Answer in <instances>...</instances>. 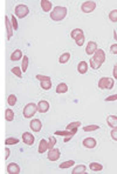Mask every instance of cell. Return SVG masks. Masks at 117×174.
Masks as SVG:
<instances>
[{"label":"cell","mask_w":117,"mask_h":174,"mask_svg":"<svg viewBox=\"0 0 117 174\" xmlns=\"http://www.w3.org/2000/svg\"><path fill=\"white\" fill-rule=\"evenodd\" d=\"M104 61H105V53H104L103 50L98 48L95 52V54H94V57L90 59L89 64H90V66H91L93 69H98V68H101Z\"/></svg>","instance_id":"obj_1"},{"label":"cell","mask_w":117,"mask_h":174,"mask_svg":"<svg viewBox=\"0 0 117 174\" xmlns=\"http://www.w3.org/2000/svg\"><path fill=\"white\" fill-rule=\"evenodd\" d=\"M67 15V8L63 6H56L53 8L51 13V19L53 21H61L66 18Z\"/></svg>","instance_id":"obj_2"},{"label":"cell","mask_w":117,"mask_h":174,"mask_svg":"<svg viewBox=\"0 0 117 174\" xmlns=\"http://www.w3.org/2000/svg\"><path fill=\"white\" fill-rule=\"evenodd\" d=\"M37 104H34V102H29V104H27V105L25 106L22 114H23V118H26V119H30V118L37 113Z\"/></svg>","instance_id":"obj_3"},{"label":"cell","mask_w":117,"mask_h":174,"mask_svg":"<svg viewBox=\"0 0 117 174\" xmlns=\"http://www.w3.org/2000/svg\"><path fill=\"white\" fill-rule=\"evenodd\" d=\"M98 88L101 90H111L114 88V79L109 76H103L98 80Z\"/></svg>","instance_id":"obj_4"},{"label":"cell","mask_w":117,"mask_h":174,"mask_svg":"<svg viewBox=\"0 0 117 174\" xmlns=\"http://www.w3.org/2000/svg\"><path fill=\"white\" fill-rule=\"evenodd\" d=\"M29 13V8L26 6V5H18L14 9V14L18 17V18H20V19H23L25 17H27Z\"/></svg>","instance_id":"obj_5"},{"label":"cell","mask_w":117,"mask_h":174,"mask_svg":"<svg viewBox=\"0 0 117 174\" xmlns=\"http://www.w3.org/2000/svg\"><path fill=\"white\" fill-rule=\"evenodd\" d=\"M96 8V2L95 1H84L81 6V9L83 13H91L94 12Z\"/></svg>","instance_id":"obj_6"},{"label":"cell","mask_w":117,"mask_h":174,"mask_svg":"<svg viewBox=\"0 0 117 174\" xmlns=\"http://www.w3.org/2000/svg\"><path fill=\"white\" fill-rule=\"evenodd\" d=\"M22 141H23V144H26L27 146H32V145L34 144V141H35V138H34L33 134H30L29 132H25L22 134Z\"/></svg>","instance_id":"obj_7"},{"label":"cell","mask_w":117,"mask_h":174,"mask_svg":"<svg viewBox=\"0 0 117 174\" xmlns=\"http://www.w3.org/2000/svg\"><path fill=\"white\" fill-rule=\"evenodd\" d=\"M48 111H49V102L46 101V100L39 101V104H37V112H40V113L42 114L48 112Z\"/></svg>","instance_id":"obj_8"},{"label":"cell","mask_w":117,"mask_h":174,"mask_svg":"<svg viewBox=\"0 0 117 174\" xmlns=\"http://www.w3.org/2000/svg\"><path fill=\"white\" fill-rule=\"evenodd\" d=\"M29 127L33 132H40L41 128H42V124L39 119H33L29 124Z\"/></svg>","instance_id":"obj_9"},{"label":"cell","mask_w":117,"mask_h":174,"mask_svg":"<svg viewBox=\"0 0 117 174\" xmlns=\"http://www.w3.org/2000/svg\"><path fill=\"white\" fill-rule=\"evenodd\" d=\"M97 50L98 48H97V45H96L95 41H89L87 47H86V53L88 55H93V54H95V52Z\"/></svg>","instance_id":"obj_10"},{"label":"cell","mask_w":117,"mask_h":174,"mask_svg":"<svg viewBox=\"0 0 117 174\" xmlns=\"http://www.w3.org/2000/svg\"><path fill=\"white\" fill-rule=\"evenodd\" d=\"M60 155H61L60 150L53 148V150H51L49 153H48V160H51V161H58V160L60 159Z\"/></svg>","instance_id":"obj_11"},{"label":"cell","mask_w":117,"mask_h":174,"mask_svg":"<svg viewBox=\"0 0 117 174\" xmlns=\"http://www.w3.org/2000/svg\"><path fill=\"white\" fill-rule=\"evenodd\" d=\"M83 146L86 147V148H89V150H91V148H95L96 147V140L94 138H86L84 140H83Z\"/></svg>","instance_id":"obj_12"},{"label":"cell","mask_w":117,"mask_h":174,"mask_svg":"<svg viewBox=\"0 0 117 174\" xmlns=\"http://www.w3.org/2000/svg\"><path fill=\"white\" fill-rule=\"evenodd\" d=\"M7 172L9 174H19L20 173V167L15 162H11L7 165Z\"/></svg>","instance_id":"obj_13"},{"label":"cell","mask_w":117,"mask_h":174,"mask_svg":"<svg viewBox=\"0 0 117 174\" xmlns=\"http://www.w3.org/2000/svg\"><path fill=\"white\" fill-rule=\"evenodd\" d=\"M5 21H6V28H7V39H9L13 37V27H12V24H11V19L8 17H5Z\"/></svg>","instance_id":"obj_14"},{"label":"cell","mask_w":117,"mask_h":174,"mask_svg":"<svg viewBox=\"0 0 117 174\" xmlns=\"http://www.w3.org/2000/svg\"><path fill=\"white\" fill-rule=\"evenodd\" d=\"M40 86H41V88H42V90H44V91L51 90V79L48 76L47 79L41 80V81H40Z\"/></svg>","instance_id":"obj_15"},{"label":"cell","mask_w":117,"mask_h":174,"mask_svg":"<svg viewBox=\"0 0 117 174\" xmlns=\"http://www.w3.org/2000/svg\"><path fill=\"white\" fill-rule=\"evenodd\" d=\"M40 2H41V8H42L44 12H51V7H53L51 1H49V0H41Z\"/></svg>","instance_id":"obj_16"},{"label":"cell","mask_w":117,"mask_h":174,"mask_svg":"<svg viewBox=\"0 0 117 174\" xmlns=\"http://www.w3.org/2000/svg\"><path fill=\"white\" fill-rule=\"evenodd\" d=\"M107 124L111 128H117V117L116 115H109L107 118Z\"/></svg>","instance_id":"obj_17"},{"label":"cell","mask_w":117,"mask_h":174,"mask_svg":"<svg viewBox=\"0 0 117 174\" xmlns=\"http://www.w3.org/2000/svg\"><path fill=\"white\" fill-rule=\"evenodd\" d=\"M77 72L80 74H86L88 72V64L86 61H81L80 64L77 65Z\"/></svg>","instance_id":"obj_18"},{"label":"cell","mask_w":117,"mask_h":174,"mask_svg":"<svg viewBox=\"0 0 117 174\" xmlns=\"http://www.w3.org/2000/svg\"><path fill=\"white\" fill-rule=\"evenodd\" d=\"M48 150V141H46L44 139L40 140V144H39V148H37V152L40 154H42L44 152Z\"/></svg>","instance_id":"obj_19"},{"label":"cell","mask_w":117,"mask_h":174,"mask_svg":"<svg viewBox=\"0 0 117 174\" xmlns=\"http://www.w3.org/2000/svg\"><path fill=\"white\" fill-rule=\"evenodd\" d=\"M55 135H62V136H74L76 133L74 132V131H68V129H66V131H56L55 133H54Z\"/></svg>","instance_id":"obj_20"},{"label":"cell","mask_w":117,"mask_h":174,"mask_svg":"<svg viewBox=\"0 0 117 174\" xmlns=\"http://www.w3.org/2000/svg\"><path fill=\"white\" fill-rule=\"evenodd\" d=\"M81 126L80 121H75V122H70L69 125H67V129L68 131H74L75 133H77V129Z\"/></svg>","instance_id":"obj_21"},{"label":"cell","mask_w":117,"mask_h":174,"mask_svg":"<svg viewBox=\"0 0 117 174\" xmlns=\"http://www.w3.org/2000/svg\"><path fill=\"white\" fill-rule=\"evenodd\" d=\"M19 59H22L21 50H14V52L11 54V60H12V61H18Z\"/></svg>","instance_id":"obj_22"},{"label":"cell","mask_w":117,"mask_h":174,"mask_svg":"<svg viewBox=\"0 0 117 174\" xmlns=\"http://www.w3.org/2000/svg\"><path fill=\"white\" fill-rule=\"evenodd\" d=\"M68 92V86H67V83H61L58 85V87H56V93L58 94H63V93H67Z\"/></svg>","instance_id":"obj_23"},{"label":"cell","mask_w":117,"mask_h":174,"mask_svg":"<svg viewBox=\"0 0 117 174\" xmlns=\"http://www.w3.org/2000/svg\"><path fill=\"white\" fill-rule=\"evenodd\" d=\"M89 168H90L93 172H101L103 169V166L101 164H98V162H91V164L89 165Z\"/></svg>","instance_id":"obj_24"},{"label":"cell","mask_w":117,"mask_h":174,"mask_svg":"<svg viewBox=\"0 0 117 174\" xmlns=\"http://www.w3.org/2000/svg\"><path fill=\"white\" fill-rule=\"evenodd\" d=\"M86 169H87V167L84 165H79V166H76L74 168L72 174H83L86 173Z\"/></svg>","instance_id":"obj_25"},{"label":"cell","mask_w":117,"mask_h":174,"mask_svg":"<svg viewBox=\"0 0 117 174\" xmlns=\"http://www.w3.org/2000/svg\"><path fill=\"white\" fill-rule=\"evenodd\" d=\"M69 59H70V53L66 52V53H63V54H61V55H60V58H58V62H60V64H67V62L69 61Z\"/></svg>","instance_id":"obj_26"},{"label":"cell","mask_w":117,"mask_h":174,"mask_svg":"<svg viewBox=\"0 0 117 174\" xmlns=\"http://www.w3.org/2000/svg\"><path fill=\"white\" fill-rule=\"evenodd\" d=\"M75 165V161L74 160H68V161H65V162H62V164H60V168L61 169H67V168H70L72 166Z\"/></svg>","instance_id":"obj_27"},{"label":"cell","mask_w":117,"mask_h":174,"mask_svg":"<svg viewBox=\"0 0 117 174\" xmlns=\"http://www.w3.org/2000/svg\"><path fill=\"white\" fill-rule=\"evenodd\" d=\"M5 118H6V120L7 121H13L14 120V112L11 109V108H7L6 111H5Z\"/></svg>","instance_id":"obj_28"},{"label":"cell","mask_w":117,"mask_h":174,"mask_svg":"<svg viewBox=\"0 0 117 174\" xmlns=\"http://www.w3.org/2000/svg\"><path fill=\"white\" fill-rule=\"evenodd\" d=\"M83 34V31L81 30V28H75V30L72 31V33H70V37L75 40V39L77 38V37H80V35H82Z\"/></svg>","instance_id":"obj_29"},{"label":"cell","mask_w":117,"mask_h":174,"mask_svg":"<svg viewBox=\"0 0 117 174\" xmlns=\"http://www.w3.org/2000/svg\"><path fill=\"white\" fill-rule=\"evenodd\" d=\"M28 62L29 59L27 55H23V59H22V64H21V69L23 71V73L27 71V67H28Z\"/></svg>","instance_id":"obj_30"},{"label":"cell","mask_w":117,"mask_h":174,"mask_svg":"<svg viewBox=\"0 0 117 174\" xmlns=\"http://www.w3.org/2000/svg\"><path fill=\"white\" fill-rule=\"evenodd\" d=\"M97 129H100V125H89V126L83 127L84 132H93V131H97Z\"/></svg>","instance_id":"obj_31"},{"label":"cell","mask_w":117,"mask_h":174,"mask_svg":"<svg viewBox=\"0 0 117 174\" xmlns=\"http://www.w3.org/2000/svg\"><path fill=\"white\" fill-rule=\"evenodd\" d=\"M7 104H8V106H15V104H16V97H15L14 94L8 95Z\"/></svg>","instance_id":"obj_32"},{"label":"cell","mask_w":117,"mask_h":174,"mask_svg":"<svg viewBox=\"0 0 117 174\" xmlns=\"http://www.w3.org/2000/svg\"><path fill=\"white\" fill-rule=\"evenodd\" d=\"M55 144H56V138H55V136H51V138L48 139V150H49V151L53 150Z\"/></svg>","instance_id":"obj_33"},{"label":"cell","mask_w":117,"mask_h":174,"mask_svg":"<svg viewBox=\"0 0 117 174\" xmlns=\"http://www.w3.org/2000/svg\"><path fill=\"white\" fill-rule=\"evenodd\" d=\"M109 19L112 23H117V9H112L109 13Z\"/></svg>","instance_id":"obj_34"},{"label":"cell","mask_w":117,"mask_h":174,"mask_svg":"<svg viewBox=\"0 0 117 174\" xmlns=\"http://www.w3.org/2000/svg\"><path fill=\"white\" fill-rule=\"evenodd\" d=\"M15 144H19V139L16 138H7L5 140V145H15Z\"/></svg>","instance_id":"obj_35"},{"label":"cell","mask_w":117,"mask_h":174,"mask_svg":"<svg viewBox=\"0 0 117 174\" xmlns=\"http://www.w3.org/2000/svg\"><path fill=\"white\" fill-rule=\"evenodd\" d=\"M12 73L16 76L18 78H21L22 76V69L20 67H13L12 68Z\"/></svg>","instance_id":"obj_36"},{"label":"cell","mask_w":117,"mask_h":174,"mask_svg":"<svg viewBox=\"0 0 117 174\" xmlns=\"http://www.w3.org/2000/svg\"><path fill=\"white\" fill-rule=\"evenodd\" d=\"M84 40H86L84 34H82V35H80V37H77V38L75 39V43H76V45L77 46H82L84 44Z\"/></svg>","instance_id":"obj_37"},{"label":"cell","mask_w":117,"mask_h":174,"mask_svg":"<svg viewBox=\"0 0 117 174\" xmlns=\"http://www.w3.org/2000/svg\"><path fill=\"white\" fill-rule=\"evenodd\" d=\"M11 24H12L13 30L14 31L18 30V20H16V18H15L14 15H12V17H11Z\"/></svg>","instance_id":"obj_38"},{"label":"cell","mask_w":117,"mask_h":174,"mask_svg":"<svg viewBox=\"0 0 117 174\" xmlns=\"http://www.w3.org/2000/svg\"><path fill=\"white\" fill-rule=\"evenodd\" d=\"M110 135L112 138V140L117 141V128H112V131L110 132Z\"/></svg>","instance_id":"obj_39"},{"label":"cell","mask_w":117,"mask_h":174,"mask_svg":"<svg viewBox=\"0 0 117 174\" xmlns=\"http://www.w3.org/2000/svg\"><path fill=\"white\" fill-rule=\"evenodd\" d=\"M117 100V94H112V95H110L108 98H105V101L108 102V101H116Z\"/></svg>","instance_id":"obj_40"},{"label":"cell","mask_w":117,"mask_h":174,"mask_svg":"<svg viewBox=\"0 0 117 174\" xmlns=\"http://www.w3.org/2000/svg\"><path fill=\"white\" fill-rule=\"evenodd\" d=\"M110 52L112 54H117V44H114V45L110 46Z\"/></svg>","instance_id":"obj_41"},{"label":"cell","mask_w":117,"mask_h":174,"mask_svg":"<svg viewBox=\"0 0 117 174\" xmlns=\"http://www.w3.org/2000/svg\"><path fill=\"white\" fill-rule=\"evenodd\" d=\"M112 76H114V78H115V79H117V64L114 66V72H112Z\"/></svg>","instance_id":"obj_42"},{"label":"cell","mask_w":117,"mask_h":174,"mask_svg":"<svg viewBox=\"0 0 117 174\" xmlns=\"http://www.w3.org/2000/svg\"><path fill=\"white\" fill-rule=\"evenodd\" d=\"M5 153H6V155H5V160H7L8 157H9V153H11L9 148H6V150H5Z\"/></svg>","instance_id":"obj_43"},{"label":"cell","mask_w":117,"mask_h":174,"mask_svg":"<svg viewBox=\"0 0 117 174\" xmlns=\"http://www.w3.org/2000/svg\"><path fill=\"white\" fill-rule=\"evenodd\" d=\"M72 138H73V136H65V143H68V141H69Z\"/></svg>","instance_id":"obj_44"}]
</instances>
